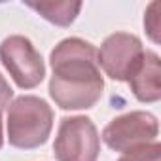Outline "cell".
<instances>
[{
    "label": "cell",
    "mask_w": 161,
    "mask_h": 161,
    "mask_svg": "<svg viewBox=\"0 0 161 161\" xmlns=\"http://www.w3.org/2000/svg\"><path fill=\"white\" fill-rule=\"evenodd\" d=\"M142 42L129 32L110 34L97 51L99 68H103L108 78L118 80V82H129V78L142 63Z\"/></svg>",
    "instance_id": "obj_5"
},
{
    "label": "cell",
    "mask_w": 161,
    "mask_h": 161,
    "mask_svg": "<svg viewBox=\"0 0 161 161\" xmlns=\"http://www.w3.org/2000/svg\"><path fill=\"white\" fill-rule=\"evenodd\" d=\"M157 133V118L150 112L138 110L112 119L103 131V140L106 142L108 148L116 152H129L142 144L155 142Z\"/></svg>",
    "instance_id": "obj_6"
},
{
    "label": "cell",
    "mask_w": 161,
    "mask_h": 161,
    "mask_svg": "<svg viewBox=\"0 0 161 161\" xmlns=\"http://www.w3.org/2000/svg\"><path fill=\"white\" fill-rule=\"evenodd\" d=\"M101 152V136L95 123L86 116L63 118L53 153L57 161H97Z\"/></svg>",
    "instance_id": "obj_3"
},
{
    "label": "cell",
    "mask_w": 161,
    "mask_h": 161,
    "mask_svg": "<svg viewBox=\"0 0 161 161\" xmlns=\"http://www.w3.org/2000/svg\"><path fill=\"white\" fill-rule=\"evenodd\" d=\"M133 95L140 103H157L161 99V61L153 51H144L142 63L129 78Z\"/></svg>",
    "instance_id": "obj_7"
},
{
    "label": "cell",
    "mask_w": 161,
    "mask_h": 161,
    "mask_svg": "<svg viewBox=\"0 0 161 161\" xmlns=\"http://www.w3.org/2000/svg\"><path fill=\"white\" fill-rule=\"evenodd\" d=\"M0 61L21 89H34L46 76V64L32 42L21 34L8 36L0 44Z\"/></svg>",
    "instance_id": "obj_4"
},
{
    "label": "cell",
    "mask_w": 161,
    "mask_h": 161,
    "mask_svg": "<svg viewBox=\"0 0 161 161\" xmlns=\"http://www.w3.org/2000/svg\"><path fill=\"white\" fill-rule=\"evenodd\" d=\"M53 76L49 95L63 110H87L103 97L104 80L101 76L97 49L82 38H66L49 55Z\"/></svg>",
    "instance_id": "obj_1"
},
{
    "label": "cell",
    "mask_w": 161,
    "mask_h": 161,
    "mask_svg": "<svg viewBox=\"0 0 161 161\" xmlns=\"http://www.w3.org/2000/svg\"><path fill=\"white\" fill-rule=\"evenodd\" d=\"M12 97H14V91H12L10 84L6 82V78L0 74V112H2V110L10 104Z\"/></svg>",
    "instance_id": "obj_11"
},
{
    "label": "cell",
    "mask_w": 161,
    "mask_h": 161,
    "mask_svg": "<svg viewBox=\"0 0 161 161\" xmlns=\"http://www.w3.org/2000/svg\"><path fill=\"white\" fill-rule=\"evenodd\" d=\"M27 6L59 27H68L74 23L76 15L82 10V2H27Z\"/></svg>",
    "instance_id": "obj_8"
},
{
    "label": "cell",
    "mask_w": 161,
    "mask_h": 161,
    "mask_svg": "<svg viewBox=\"0 0 161 161\" xmlns=\"http://www.w3.org/2000/svg\"><path fill=\"white\" fill-rule=\"evenodd\" d=\"M2 142H4V135H2V112H0V148H2Z\"/></svg>",
    "instance_id": "obj_12"
},
{
    "label": "cell",
    "mask_w": 161,
    "mask_h": 161,
    "mask_svg": "<svg viewBox=\"0 0 161 161\" xmlns=\"http://www.w3.org/2000/svg\"><path fill=\"white\" fill-rule=\"evenodd\" d=\"M144 29L153 44L161 42V4L152 2L144 14Z\"/></svg>",
    "instance_id": "obj_10"
},
{
    "label": "cell",
    "mask_w": 161,
    "mask_h": 161,
    "mask_svg": "<svg viewBox=\"0 0 161 161\" xmlns=\"http://www.w3.org/2000/svg\"><path fill=\"white\" fill-rule=\"evenodd\" d=\"M118 161H161V144L157 140L150 144H142L138 148L123 152V155Z\"/></svg>",
    "instance_id": "obj_9"
},
{
    "label": "cell",
    "mask_w": 161,
    "mask_h": 161,
    "mask_svg": "<svg viewBox=\"0 0 161 161\" xmlns=\"http://www.w3.org/2000/svg\"><path fill=\"white\" fill-rule=\"evenodd\" d=\"M53 129L51 106L34 95L17 97L8 110V140L14 148L32 150L42 146Z\"/></svg>",
    "instance_id": "obj_2"
}]
</instances>
